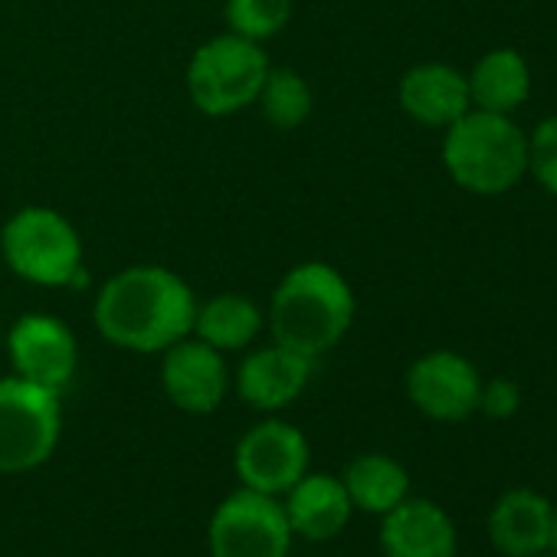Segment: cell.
<instances>
[{
    "mask_svg": "<svg viewBox=\"0 0 557 557\" xmlns=\"http://www.w3.org/2000/svg\"><path fill=\"white\" fill-rule=\"evenodd\" d=\"M482 374L459 351H426L407 368L410 404L436 423H462L479 413Z\"/></svg>",
    "mask_w": 557,
    "mask_h": 557,
    "instance_id": "9",
    "label": "cell"
},
{
    "mask_svg": "<svg viewBox=\"0 0 557 557\" xmlns=\"http://www.w3.org/2000/svg\"><path fill=\"white\" fill-rule=\"evenodd\" d=\"M547 554H554V557H557V505H554V511H550V531H547Z\"/></svg>",
    "mask_w": 557,
    "mask_h": 557,
    "instance_id": "24",
    "label": "cell"
},
{
    "mask_svg": "<svg viewBox=\"0 0 557 557\" xmlns=\"http://www.w3.org/2000/svg\"><path fill=\"white\" fill-rule=\"evenodd\" d=\"M293 4L296 0H226L223 17L230 34L265 44L286 30V24L293 21Z\"/></svg>",
    "mask_w": 557,
    "mask_h": 557,
    "instance_id": "21",
    "label": "cell"
},
{
    "mask_svg": "<svg viewBox=\"0 0 557 557\" xmlns=\"http://www.w3.org/2000/svg\"><path fill=\"white\" fill-rule=\"evenodd\" d=\"M397 102L407 119L426 128H449L472 109L469 79L449 63H420L404 73Z\"/></svg>",
    "mask_w": 557,
    "mask_h": 557,
    "instance_id": "14",
    "label": "cell"
},
{
    "mask_svg": "<svg viewBox=\"0 0 557 557\" xmlns=\"http://www.w3.org/2000/svg\"><path fill=\"white\" fill-rule=\"evenodd\" d=\"M197 299L184 278L164 265H128L96 296L99 335L135 355H161L194 332Z\"/></svg>",
    "mask_w": 557,
    "mask_h": 557,
    "instance_id": "1",
    "label": "cell"
},
{
    "mask_svg": "<svg viewBox=\"0 0 557 557\" xmlns=\"http://www.w3.org/2000/svg\"><path fill=\"white\" fill-rule=\"evenodd\" d=\"M293 528L275 495L239 485L210 515V557H289Z\"/></svg>",
    "mask_w": 557,
    "mask_h": 557,
    "instance_id": "7",
    "label": "cell"
},
{
    "mask_svg": "<svg viewBox=\"0 0 557 557\" xmlns=\"http://www.w3.org/2000/svg\"><path fill=\"white\" fill-rule=\"evenodd\" d=\"M554 502L528 485L508 488L495 498L485 518V531L492 547L502 557H534L547 554Z\"/></svg>",
    "mask_w": 557,
    "mask_h": 557,
    "instance_id": "15",
    "label": "cell"
},
{
    "mask_svg": "<svg viewBox=\"0 0 557 557\" xmlns=\"http://www.w3.org/2000/svg\"><path fill=\"white\" fill-rule=\"evenodd\" d=\"M60 394L24 377H0V472L24 475L40 469L60 446Z\"/></svg>",
    "mask_w": 557,
    "mask_h": 557,
    "instance_id": "6",
    "label": "cell"
},
{
    "mask_svg": "<svg viewBox=\"0 0 557 557\" xmlns=\"http://www.w3.org/2000/svg\"><path fill=\"white\" fill-rule=\"evenodd\" d=\"M312 462L309 440L299 426L286 420H262L249 426L233 453V469L239 485L283 498Z\"/></svg>",
    "mask_w": 557,
    "mask_h": 557,
    "instance_id": "8",
    "label": "cell"
},
{
    "mask_svg": "<svg viewBox=\"0 0 557 557\" xmlns=\"http://www.w3.org/2000/svg\"><path fill=\"white\" fill-rule=\"evenodd\" d=\"M342 482L348 488V498L355 511L364 515H387L410 495V472L400 459L387 453H361L348 462L342 472Z\"/></svg>",
    "mask_w": 557,
    "mask_h": 557,
    "instance_id": "18",
    "label": "cell"
},
{
    "mask_svg": "<svg viewBox=\"0 0 557 557\" xmlns=\"http://www.w3.org/2000/svg\"><path fill=\"white\" fill-rule=\"evenodd\" d=\"M472 109L515 115L531 99V66L511 47H495L466 73Z\"/></svg>",
    "mask_w": 557,
    "mask_h": 557,
    "instance_id": "17",
    "label": "cell"
},
{
    "mask_svg": "<svg viewBox=\"0 0 557 557\" xmlns=\"http://www.w3.org/2000/svg\"><path fill=\"white\" fill-rule=\"evenodd\" d=\"M534 557H554V554H534Z\"/></svg>",
    "mask_w": 557,
    "mask_h": 557,
    "instance_id": "25",
    "label": "cell"
},
{
    "mask_svg": "<svg viewBox=\"0 0 557 557\" xmlns=\"http://www.w3.org/2000/svg\"><path fill=\"white\" fill-rule=\"evenodd\" d=\"M528 174L544 194L557 197V115L544 119L528 132Z\"/></svg>",
    "mask_w": 557,
    "mask_h": 557,
    "instance_id": "22",
    "label": "cell"
},
{
    "mask_svg": "<svg viewBox=\"0 0 557 557\" xmlns=\"http://www.w3.org/2000/svg\"><path fill=\"white\" fill-rule=\"evenodd\" d=\"M8 265L34 286H73L83 269V239L76 226L50 207L17 210L0 230Z\"/></svg>",
    "mask_w": 557,
    "mask_h": 557,
    "instance_id": "5",
    "label": "cell"
},
{
    "mask_svg": "<svg viewBox=\"0 0 557 557\" xmlns=\"http://www.w3.org/2000/svg\"><path fill=\"white\" fill-rule=\"evenodd\" d=\"M8 355L17 377L40 384L53 394L73 384L79 368V345L66 322L34 312L21 315L8 332Z\"/></svg>",
    "mask_w": 557,
    "mask_h": 557,
    "instance_id": "10",
    "label": "cell"
},
{
    "mask_svg": "<svg viewBox=\"0 0 557 557\" xmlns=\"http://www.w3.org/2000/svg\"><path fill=\"white\" fill-rule=\"evenodd\" d=\"M312 371H315V358L272 342L265 348L249 351L239 361L236 394L252 410L275 413V410H286L289 404H296L302 397V391L312 381Z\"/></svg>",
    "mask_w": 557,
    "mask_h": 557,
    "instance_id": "12",
    "label": "cell"
},
{
    "mask_svg": "<svg viewBox=\"0 0 557 557\" xmlns=\"http://www.w3.org/2000/svg\"><path fill=\"white\" fill-rule=\"evenodd\" d=\"M269 76V57L262 44H252L236 34L207 40L187 66L190 102L213 119L236 115L249 109Z\"/></svg>",
    "mask_w": 557,
    "mask_h": 557,
    "instance_id": "4",
    "label": "cell"
},
{
    "mask_svg": "<svg viewBox=\"0 0 557 557\" xmlns=\"http://www.w3.org/2000/svg\"><path fill=\"white\" fill-rule=\"evenodd\" d=\"M443 168L475 197H502L528 174V132L498 112L469 109L443 135Z\"/></svg>",
    "mask_w": 557,
    "mask_h": 557,
    "instance_id": "3",
    "label": "cell"
},
{
    "mask_svg": "<svg viewBox=\"0 0 557 557\" xmlns=\"http://www.w3.org/2000/svg\"><path fill=\"white\" fill-rule=\"evenodd\" d=\"M161 355H164L161 391L177 410L203 417L223 404L230 391V371H226L223 351L187 335Z\"/></svg>",
    "mask_w": 557,
    "mask_h": 557,
    "instance_id": "11",
    "label": "cell"
},
{
    "mask_svg": "<svg viewBox=\"0 0 557 557\" xmlns=\"http://www.w3.org/2000/svg\"><path fill=\"white\" fill-rule=\"evenodd\" d=\"M384 557H459V531L449 511L430 498L407 495L397 508L381 515Z\"/></svg>",
    "mask_w": 557,
    "mask_h": 557,
    "instance_id": "13",
    "label": "cell"
},
{
    "mask_svg": "<svg viewBox=\"0 0 557 557\" xmlns=\"http://www.w3.org/2000/svg\"><path fill=\"white\" fill-rule=\"evenodd\" d=\"M262 312L252 299L223 293L210 302L197 306L194 312V335L216 351H243L262 332Z\"/></svg>",
    "mask_w": 557,
    "mask_h": 557,
    "instance_id": "19",
    "label": "cell"
},
{
    "mask_svg": "<svg viewBox=\"0 0 557 557\" xmlns=\"http://www.w3.org/2000/svg\"><path fill=\"white\" fill-rule=\"evenodd\" d=\"M355 293L348 278L329 262H302L283 275L269 302L272 342L322 358L355 322Z\"/></svg>",
    "mask_w": 557,
    "mask_h": 557,
    "instance_id": "2",
    "label": "cell"
},
{
    "mask_svg": "<svg viewBox=\"0 0 557 557\" xmlns=\"http://www.w3.org/2000/svg\"><path fill=\"white\" fill-rule=\"evenodd\" d=\"M278 502H283L293 534L306 541L338 537L355 515L342 475H329V472H306Z\"/></svg>",
    "mask_w": 557,
    "mask_h": 557,
    "instance_id": "16",
    "label": "cell"
},
{
    "mask_svg": "<svg viewBox=\"0 0 557 557\" xmlns=\"http://www.w3.org/2000/svg\"><path fill=\"white\" fill-rule=\"evenodd\" d=\"M256 102H259V109H262L269 125L289 132V128H299L312 115V102L315 99H312L309 83L299 73H293V70H269Z\"/></svg>",
    "mask_w": 557,
    "mask_h": 557,
    "instance_id": "20",
    "label": "cell"
},
{
    "mask_svg": "<svg viewBox=\"0 0 557 557\" xmlns=\"http://www.w3.org/2000/svg\"><path fill=\"white\" fill-rule=\"evenodd\" d=\"M521 410V387L508 377H492L482 381V394H479V413H485L488 420H511Z\"/></svg>",
    "mask_w": 557,
    "mask_h": 557,
    "instance_id": "23",
    "label": "cell"
}]
</instances>
